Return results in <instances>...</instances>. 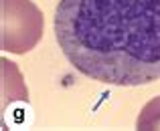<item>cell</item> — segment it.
I'll list each match as a JSON object with an SVG mask.
<instances>
[{
    "label": "cell",
    "instance_id": "6da1fadb",
    "mask_svg": "<svg viewBox=\"0 0 160 131\" xmlns=\"http://www.w3.org/2000/svg\"><path fill=\"white\" fill-rule=\"evenodd\" d=\"M55 36L93 81L136 87L160 79V0H59Z\"/></svg>",
    "mask_w": 160,
    "mask_h": 131
}]
</instances>
